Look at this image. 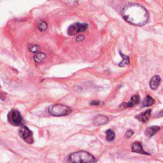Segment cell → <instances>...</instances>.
<instances>
[{"instance_id":"6da1fadb","label":"cell","mask_w":163,"mask_h":163,"mask_svg":"<svg viewBox=\"0 0 163 163\" xmlns=\"http://www.w3.org/2000/svg\"><path fill=\"white\" fill-rule=\"evenodd\" d=\"M122 17L126 22L137 26H143L149 20V13L145 7L137 3H128L122 9Z\"/></svg>"},{"instance_id":"7a4b0ae2","label":"cell","mask_w":163,"mask_h":163,"mask_svg":"<svg viewBox=\"0 0 163 163\" xmlns=\"http://www.w3.org/2000/svg\"><path fill=\"white\" fill-rule=\"evenodd\" d=\"M70 163H95L97 159L86 151H79L70 154L68 157Z\"/></svg>"},{"instance_id":"3957f363","label":"cell","mask_w":163,"mask_h":163,"mask_svg":"<svg viewBox=\"0 0 163 163\" xmlns=\"http://www.w3.org/2000/svg\"><path fill=\"white\" fill-rule=\"evenodd\" d=\"M48 112L51 115L61 117L68 115L72 112V109L68 106L62 104H55L48 108Z\"/></svg>"},{"instance_id":"277c9868","label":"cell","mask_w":163,"mask_h":163,"mask_svg":"<svg viewBox=\"0 0 163 163\" xmlns=\"http://www.w3.org/2000/svg\"><path fill=\"white\" fill-rule=\"evenodd\" d=\"M88 28L87 24H81V23H75L71 25L68 28L67 33L69 36H74L76 34L80 33L86 30Z\"/></svg>"},{"instance_id":"5b68a950","label":"cell","mask_w":163,"mask_h":163,"mask_svg":"<svg viewBox=\"0 0 163 163\" xmlns=\"http://www.w3.org/2000/svg\"><path fill=\"white\" fill-rule=\"evenodd\" d=\"M9 115H10V121L13 124L16 125L21 124L22 121V118L21 113L18 110H13L10 112Z\"/></svg>"},{"instance_id":"8992f818","label":"cell","mask_w":163,"mask_h":163,"mask_svg":"<svg viewBox=\"0 0 163 163\" xmlns=\"http://www.w3.org/2000/svg\"><path fill=\"white\" fill-rule=\"evenodd\" d=\"M140 100V98L138 94H135L133 97H131L130 101L127 103H124L120 106V108H131L135 106L139 103Z\"/></svg>"},{"instance_id":"52a82bcc","label":"cell","mask_w":163,"mask_h":163,"mask_svg":"<svg viewBox=\"0 0 163 163\" xmlns=\"http://www.w3.org/2000/svg\"><path fill=\"white\" fill-rule=\"evenodd\" d=\"M131 151L134 153L144 154V155H146V156L150 155L149 153L147 152H145L144 149H143V147H142L141 144L139 142L134 143V144L132 145V146H131Z\"/></svg>"},{"instance_id":"ba28073f","label":"cell","mask_w":163,"mask_h":163,"mask_svg":"<svg viewBox=\"0 0 163 163\" xmlns=\"http://www.w3.org/2000/svg\"><path fill=\"white\" fill-rule=\"evenodd\" d=\"M31 135V131L27 126H22L19 129V136L24 140H26Z\"/></svg>"},{"instance_id":"9c48e42d","label":"cell","mask_w":163,"mask_h":163,"mask_svg":"<svg viewBox=\"0 0 163 163\" xmlns=\"http://www.w3.org/2000/svg\"><path fill=\"white\" fill-rule=\"evenodd\" d=\"M94 124L96 125H101L107 124L108 122V119L107 117L103 115H98L94 119Z\"/></svg>"},{"instance_id":"30bf717a","label":"cell","mask_w":163,"mask_h":163,"mask_svg":"<svg viewBox=\"0 0 163 163\" xmlns=\"http://www.w3.org/2000/svg\"><path fill=\"white\" fill-rule=\"evenodd\" d=\"M161 78L159 75L154 76L150 80V87L152 90H156L161 83Z\"/></svg>"},{"instance_id":"8fae6325","label":"cell","mask_w":163,"mask_h":163,"mask_svg":"<svg viewBox=\"0 0 163 163\" xmlns=\"http://www.w3.org/2000/svg\"><path fill=\"white\" fill-rule=\"evenodd\" d=\"M151 111L152 110L150 109H148L147 110H146L145 112L139 114L138 115L136 116V117L140 121H141L142 122H146L147 121H148V120L150 118V117L151 115Z\"/></svg>"},{"instance_id":"7c38bea8","label":"cell","mask_w":163,"mask_h":163,"mask_svg":"<svg viewBox=\"0 0 163 163\" xmlns=\"http://www.w3.org/2000/svg\"><path fill=\"white\" fill-rule=\"evenodd\" d=\"M159 130H160V127L159 126H156V125L151 126L146 129L145 134L146 136L148 137V138H151L152 136L155 135Z\"/></svg>"},{"instance_id":"4fadbf2b","label":"cell","mask_w":163,"mask_h":163,"mask_svg":"<svg viewBox=\"0 0 163 163\" xmlns=\"http://www.w3.org/2000/svg\"><path fill=\"white\" fill-rule=\"evenodd\" d=\"M120 54H121V56L123 60L122 62H121L119 64V66L120 67H125V66L129 64V61H130L129 58V56L125 55V54H122L121 52H120Z\"/></svg>"},{"instance_id":"5bb4252c","label":"cell","mask_w":163,"mask_h":163,"mask_svg":"<svg viewBox=\"0 0 163 163\" xmlns=\"http://www.w3.org/2000/svg\"><path fill=\"white\" fill-rule=\"evenodd\" d=\"M46 58V55L44 53L38 52L35 54L34 56V60L37 63H41L42 62L44 61V59Z\"/></svg>"},{"instance_id":"9a60e30c","label":"cell","mask_w":163,"mask_h":163,"mask_svg":"<svg viewBox=\"0 0 163 163\" xmlns=\"http://www.w3.org/2000/svg\"><path fill=\"white\" fill-rule=\"evenodd\" d=\"M155 103V99L150 96H147L143 101V105L144 107H150Z\"/></svg>"},{"instance_id":"2e32d148","label":"cell","mask_w":163,"mask_h":163,"mask_svg":"<svg viewBox=\"0 0 163 163\" xmlns=\"http://www.w3.org/2000/svg\"><path fill=\"white\" fill-rule=\"evenodd\" d=\"M106 138H107V140L108 142L113 141V140L115 138V133L111 129H108L106 131Z\"/></svg>"},{"instance_id":"e0dca14e","label":"cell","mask_w":163,"mask_h":163,"mask_svg":"<svg viewBox=\"0 0 163 163\" xmlns=\"http://www.w3.org/2000/svg\"><path fill=\"white\" fill-rule=\"evenodd\" d=\"M48 28V24L45 21H42L39 22V24L38 25V30L40 31H45L47 30Z\"/></svg>"},{"instance_id":"ac0fdd59","label":"cell","mask_w":163,"mask_h":163,"mask_svg":"<svg viewBox=\"0 0 163 163\" xmlns=\"http://www.w3.org/2000/svg\"><path fill=\"white\" fill-rule=\"evenodd\" d=\"M29 49L31 52L37 54L38 53V51L40 50V47L38 45H30L29 46Z\"/></svg>"},{"instance_id":"d6986e66","label":"cell","mask_w":163,"mask_h":163,"mask_svg":"<svg viewBox=\"0 0 163 163\" xmlns=\"http://www.w3.org/2000/svg\"><path fill=\"white\" fill-rule=\"evenodd\" d=\"M133 134H134L133 131H132L131 129H128L125 134V137L127 138H129L133 135Z\"/></svg>"},{"instance_id":"ffe728a7","label":"cell","mask_w":163,"mask_h":163,"mask_svg":"<svg viewBox=\"0 0 163 163\" xmlns=\"http://www.w3.org/2000/svg\"><path fill=\"white\" fill-rule=\"evenodd\" d=\"M84 38H84V36H83V35H78V36H76V40L78 41V42H81V41L84 40Z\"/></svg>"},{"instance_id":"44dd1931","label":"cell","mask_w":163,"mask_h":163,"mask_svg":"<svg viewBox=\"0 0 163 163\" xmlns=\"http://www.w3.org/2000/svg\"><path fill=\"white\" fill-rule=\"evenodd\" d=\"M100 104H101V103L99 101H93L91 103V105H99Z\"/></svg>"},{"instance_id":"7402d4cb","label":"cell","mask_w":163,"mask_h":163,"mask_svg":"<svg viewBox=\"0 0 163 163\" xmlns=\"http://www.w3.org/2000/svg\"><path fill=\"white\" fill-rule=\"evenodd\" d=\"M163 116V109L159 111L158 114V117H162Z\"/></svg>"}]
</instances>
